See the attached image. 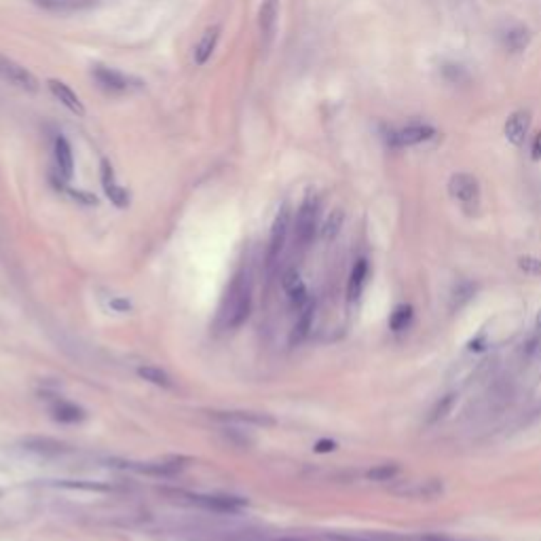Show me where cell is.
Masks as SVG:
<instances>
[{"label": "cell", "mask_w": 541, "mask_h": 541, "mask_svg": "<svg viewBox=\"0 0 541 541\" xmlns=\"http://www.w3.org/2000/svg\"><path fill=\"white\" fill-rule=\"evenodd\" d=\"M284 290L288 292L290 297V302L297 311H301L302 306H306L311 299H309V292H306V286L301 279V275L297 271H290L284 275Z\"/></svg>", "instance_id": "obj_16"}, {"label": "cell", "mask_w": 541, "mask_h": 541, "mask_svg": "<svg viewBox=\"0 0 541 541\" xmlns=\"http://www.w3.org/2000/svg\"><path fill=\"white\" fill-rule=\"evenodd\" d=\"M277 19H279V0H262L258 9V30L264 47H269L275 36Z\"/></svg>", "instance_id": "obj_6"}, {"label": "cell", "mask_w": 541, "mask_h": 541, "mask_svg": "<svg viewBox=\"0 0 541 541\" xmlns=\"http://www.w3.org/2000/svg\"><path fill=\"white\" fill-rule=\"evenodd\" d=\"M332 541H368V540H356V537H332Z\"/></svg>", "instance_id": "obj_34"}, {"label": "cell", "mask_w": 541, "mask_h": 541, "mask_svg": "<svg viewBox=\"0 0 541 541\" xmlns=\"http://www.w3.org/2000/svg\"><path fill=\"white\" fill-rule=\"evenodd\" d=\"M398 497H406V499H433L438 495H442V482L440 480H415V482H402L400 486L391 488Z\"/></svg>", "instance_id": "obj_8"}, {"label": "cell", "mask_w": 541, "mask_h": 541, "mask_svg": "<svg viewBox=\"0 0 541 541\" xmlns=\"http://www.w3.org/2000/svg\"><path fill=\"white\" fill-rule=\"evenodd\" d=\"M533 157L540 159L541 157V133L535 138V144H533Z\"/></svg>", "instance_id": "obj_33"}, {"label": "cell", "mask_w": 541, "mask_h": 541, "mask_svg": "<svg viewBox=\"0 0 541 541\" xmlns=\"http://www.w3.org/2000/svg\"><path fill=\"white\" fill-rule=\"evenodd\" d=\"M220 34H222V28H220L218 24H216V26H210V28L201 34L199 43H197L195 49H192V61H195V66H205L207 61L212 60V56H214V51H216V47H218Z\"/></svg>", "instance_id": "obj_11"}, {"label": "cell", "mask_w": 541, "mask_h": 541, "mask_svg": "<svg viewBox=\"0 0 541 541\" xmlns=\"http://www.w3.org/2000/svg\"><path fill=\"white\" fill-rule=\"evenodd\" d=\"M210 541H267L254 533H237V535H220V537H214Z\"/></svg>", "instance_id": "obj_30"}, {"label": "cell", "mask_w": 541, "mask_h": 541, "mask_svg": "<svg viewBox=\"0 0 541 541\" xmlns=\"http://www.w3.org/2000/svg\"><path fill=\"white\" fill-rule=\"evenodd\" d=\"M411 319H413V309H411L408 304H400V306H396V311L391 313L389 328H391L393 332H402V330L408 328Z\"/></svg>", "instance_id": "obj_26"}, {"label": "cell", "mask_w": 541, "mask_h": 541, "mask_svg": "<svg viewBox=\"0 0 541 541\" xmlns=\"http://www.w3.org/2000/svg\"><path fill=\"white\" fill-rule=\"evenodd\" d=\"M252 309V282L245 271H239L225 297L222 304V324L229 330L239 328L241 324L247 319Z\"/></svg>", "instance_id": "obj_1"}, {"label": "cell", "mask_w": 541, "mask_h": 541, "mask_svg": "<svg viewBox=\"0 0 541 541\" xmlns=\"http://www.w3.org/2000/svg\"><path fill=\"white\" fill-rule=\"evenodd\" d=\"M38 9L53 15H72L89 11L98 4V0H32Z\"/></svg>", "instance_id": "obj_13"}, {"label": "cell", "mask_w": 541, "mask_h": 541, "mask_svg": "<svg viewBox=\"0 0 541 541\" xmlns=\"http://www.w3.org/2000/svg\"><path fill=\"white\" fill-rule=\"evenodd\" d=\"M288 231H290V210L284 207L277 214L273 231H271V245H269V260L271 262H275L279 258V254L284 252V245L288 239Z\"/></svg>", "instance_id": "obj_12"}, {"label": "cell", "mask_w": 541, "mask_h": 541, "mask_svg": "<svg viewBox=\"0 0 541 541\" xmlns=\"http://www.w3.org/2000/svg\"><path fill=\"white\" fill-rule=\"evenodd\" d=\"M343 220H345L343 210H334V212L326 218V222H324V227H321V237H324V239H334V237L339 235L341 227H343Z\"/></svg>", "instance_id": "obj_27"}, {"label": "cell", "mask_w": 541, "mask_h": 541, "mask_svg": "<svg viewBox=\"0 0 541 541\" xmlns=\"http://www.w3.org/2000/svg\"><path fill=\"white\" fill-rule=\"evenodd\" d=\"M317 218H319V201L317 197H306L297 214V241L301 245H309L313 241L317 231Z\"/></svg>", "instance_id": "obj_4"}, {"label": "cell", "mask_w": 541, "mask_h": 541, "mask_svg": "<svg viewBox=\"0 0 541 541\" xmlns=\"http://www.w3.org/2000/svg\"><path fill=\"white\" fill-rule=\"evenodd\" d=\"M518 267L529 273V275H537L541 277V258H533V256H525L518 260Z\"/></svg>", "instance_id": "obj_29"}, {"label": "cell", "mask_w": 541, "mask_h": 541, "mask_svg": "<svg viewBox=\"0 0 541 541\" xmlns=\"http://www.w3.org/2000/svg\"><path fill=\"white\" fill-rule=\"evenodd\" d=\"M455 400H457V396L455 393H448V396H444V398H440L436 404H433V408L429 411V417H427V421L429 423H438L442 421L450 411H453V406H455Z\"/></svg>", "instance_id": "obj_25"}, {"label": "cell", "mask_w": 541, "mask_h": 541, "mask_svg": "<svg viewBox=\"0 0 541 541\" xmlns=\"http://www.w3.org/2000/svg\"><path fill=\"white\" fill-rule=\"evenodd\" d=\"M0 78L26 93H36L38 91V78L19 61L11 60L6 56H0Z\"/></svg>", "instance_id": "obj_2"}, {"label": "cell", "mask_w": 541, "mask_h": 541, "mask_svg": "<svg viewBox=\"0 0 541 541\" xmlns=\"http://www.w3.org/2000/svg\"><path fill=\"white\" fill-rule=\"evenodd\" d=\"M53 157H56V168L60 172V176L63 180H70L72 174H74V155H72V146L70 142L60 135L56 138V144H53Z\"/></svg>", "instance_id": "obj_15"}, {"label": "cell", "mask_w": 541, "mask_h": 541, "mask_svg": "<svg viewBox=\"0 0 541 541\" xmlns=\"http://www.w3.org/2000/svg\"><path fill=\"white\" fill-rule=\"evenodd\" d=\"M47 89L51 91V96L60 102L61 106L68 108L72 115H76V117H83V115H85V106H83L81 98L72 91L70 85H66L60 78H49V81H47Z\"/></svg>", "instance_id": "obj_9"}, {"label": "cell", "mask_w": 541, "mask_h": 541, "mask_svg": "<svg viewBox=\"0 0 541 541\" xmlns=\"http://www.w3.org/2000/svg\"><path fill=\"white\" fill-rule=\"evenodd\" d=\"M91 76L100 85V89H104L106 93H119V96L120 93H129L138 85L131 76L123 74L115 68L102 66V63H96L91 68Z\"/></svg>", "instance_id": "obj_3"}, {"label": "cell", "mask_w": 541, "mask_h": 541, "mask_svg": "<svg viewBox=\"0 0 541 541\" xmlns=\"http://www.w3.org/2000/svg\"><path fill=\"white\" fill-rule=\"evenodd\" d=\"M28 448L30 450H36V453H53L58 455L61 453V444L53 442V440H41V438H34V440H28Z\"/></svg>", "instance_id": "obj_28"}, {"label": "cell", "mask_w": 541, "mask_h": 541, "mask_svg": "<svg viewBox=\"0 0 541 541\" xmlns=\"http://www.w3.org/2000/svg\"><path fill=\"white\" fill-rule=\"evenodd\" d=\"M184 463H188V459L174 457V459H168V461H161V463H144L138 470L144 472V474H153V476H174V474H178L186 468Z\"/></svg>", "instance_id": "obj_19"}, {"label": "cell", "mask_w": 541, "mask_h": 541, "mask_svg": "<svg viewBox=\"0 0 541 541\" xmlns=\"http://www.w3.org/2000/svg\"><path fill=\"white\" fill-rule=\"evenodd\" d=\"M529 125H531V115H529L527 110L514 113L510 119L505 120V138H507L512 144L520 146V144L525 142L527 133H529Z\"/></svg>", "instance_id": "obj_17"}, {"label": "cell", "mask_w": 541, "mask_h": 541, "mask_svg": "<svg viewBox=\"0 0 541 541\" xmlns=\"http://www.w3.org/2000/svg\"><path fill=\"white\" fill-rule=\"evenodd\" d=\"M448 192L463 207H478L480 203V184L470 174H455L448 182Z\"/></svg>", "instance_id": "obj_5"}, {"label": "cell", "mask_w": 541, "mask_h": 541, "mask_svg": "<svg viewBox=\"0 0 541 541\" xmlns=\"http://www.w3.org/2000/svg\"><path fill=\"white\" fill-rule=\"evenodd\" d=\"M214 419L225 423H241V425H275V421L269 415H260V413H214Z\"/></svg>", "instance_id": "obj_20"}, {"label": "cell", "mask_w": 541, "mask_h": 541, "mask_svg": "<svg viewBox=\"0 0 541 541\" xmlns=\"http://www.w3.org/2000/svg\"><path fill=\"white\" fill-rule=\"evenodd\" d=\"M311 321H313V304L309 302L306 306H302L301 313H299V321L294 324V332H292V343H301L302 339L309 334Z\"/></svg>", "instance_id": "obj_23"}, {"label": "cell", "mask_w": 541, "mask_h": 541, "mask_svg": "<svg viewBox=\"0 0 541 541\" xmlns=\"http://www.w3.org/2000/svg\"><path fill=\"white\" fill-rule=\"evenodd\" d=\"M51 415L56 421L61 423H81L85 419V411L70 404V402H58L53 408H51Z\"/></svg>", "instance_id": "obj_22"}, {"label": "cell", "mask_w": 541, "mask_h": 541, "mask_svg": "<svg viewBox=\"0 0 541 541\" xmlns=\"http://www.w3.org/2000/svg\"><path fill=\"white\" fill-rule=\"evenodd\" d=\"M190 501L195 505L214 512H237L247 505V499L243 497H220V495H190Z\"/></svg>", "instance_id": "obj_10"}, {"label": "cell", "mask_w": 541, "mask_h": 541, "mask_svg": "<svg viewBox=\"0 0 541 541\" xmlns=\"http://www.w3.org/2000/svg\"><path fill=\"white\" fill-rule=\"evenodd\" d=\"M366 277H368V262H366V258H360L354 264L351 275H349V284H347V299L351 302L360 299L361 290L366 286Z\"/></svg>", "instance_id": "obj_18"}, {"label": "cell", "mask_w": 541, "mask_h": 541, "mask_svg": "<svg viewBox=\"0 0 541 541\" xmlns=\"http://www.w3.org/2000/svg\"><path fill=\"white\" fill-rule=\"evenodd\" d=\"M433 135H436V129L429 127V125H408V127H402L398 131H391L389 142H391V146L404 148V146L423 144V142L431 140Z\"/></svg>", "instance_id": "obj_7"}, {"label": "cell", "mask_w": 541, "mask_h": 541, "mask_svg": "<svg viewBox=\"0 0 541 541\" xmlns=\"http://www.w3.org/2000/svg\"><path fill=\"white\" fill-rule=\"evenodd\" d=\"M417 541H457V540H450V537H446V535H423Z\"/></svg>", "instance_id": "obj_32"}, {"label": "cell", "mask_w": 541, "mask_h": 541, "mask_svg": "<svg viewBox=\"0 0 541 541\" xmlns=\"http://www.w3.org/2000/svg\"><path fill=\"white\" fill-rule=\"evenodd\" d=\"M400 474V465L396 463H383V465H374L372 470L366 472V478L372 482H391Z\"/></svg>", "instance_id": "obj_24"}, {"label": "cell", "mask_w": 541, "mask_h": 541, "mask_svg": "<svg viewBox=\"0 0 541 541\" xmlns=\"http://www.w3.org/2000/svg\"><path fill=\"white\" fill-rule=\"evenodd\" d=\"M100 176H102L104 192H106V197L110 199V203H115L117 207H127V205H129V195H127V190L117 182V176H115V172H113V165H110L108 161H102V172H100Z\"/></svg>", "instance_id": "obj_14"}, {"label": "cell", "mask_w": 541, "mask_h": 541, "mask_svg": "<svg viewBox=\"0 0 541 541\" xmlns=\"http://www.w3.org/2000/svg\"><path fill=\"white\" fill-rule=\"evenodd\" d=\"M334 448H336V444H334L332 440H321V442L315 444V450H317V453H330V450H334Z\"/></svg>", "instance_id": "obj_31"}, {"label": "cell", "mask_w": 541, "mask_h": 541, "mask_svg": "<svg viewBox=\"0 0 541 541\" xmlns=\"http://www.w3.org/2000/svg\"><path fill=\"white\" fill-rule=\"evenodd\" d=\"M138 374H140V378H144L146 383L157 385V387H163V389H170V387L174 385L172 378H170V374H168L165 370L157 368V366H140V368H138Z\"/></svg>", "instance_id": "obj_21"}]
</instances>
